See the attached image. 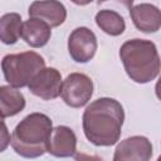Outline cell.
Returning a JSON list of instances; mask_svg holds the SVG:
<instances>
[{
    "instance_id": "6da1fadb",
    "label": "cell",
    "mask_w": 161,
    "mask_h": 161,
    "mask_svg": "<svg viewBox=\"0 0 161 161\" xmlns=\"http://www.w3.org/2000/svg\"><path fill=\"white\" fill-rule=\"evenodd\" d=\"M125 121L122 104L109 97H102L87 106L82 116L86 138L94 146H113L121 137Z\"/></svg>"
},
{
    "instance_id": "7a4b0ae2",
    "label": "cell",
    "mask_w": 161,
    "mask_h": 161,
    "mask_svg": "<svg viewBox=\"0 0 161 161\" xmlns=\"http://www.w3.org/2000/svg\"><path fill=\"white\" fill-rule=\"evenodd\" d=\"M119 58L131 80L145 84L153 80L161 69V59L153 42L131 39L119 48Z\"/></svg>"
},
{
    "instance_id": "3957f363",
    "label": "cell",
    "mask_w": 161,
    "mask_h": 161,
    "mask_svg": "<svg viewBox=\"0 0 161 161\" xmlns=\"http://www.w3.org/2000/svg\"><path fill=\"white\" fill-rule=\"evenodd\" d=\"M53 131L52 119L39 112L24 117L14 128L11 147L26 158H35L48 152V141Z\"/></svg>"
},
{
    "instance_id": "277c9868",
    "label": "cell",
    "mask_w": 161,
    "mask_h": 161,
    "mask_svg": "<svg viewBox=\"0 0 161 161\" xmlns=\"http://www.w3.org/2000/svg\"><path fill=\"white\" fill-rule=\"evenodd\" d=\"M43 68H45V60L35 52L8 54L1 60L4 78L10 86L15 88L29 86L33 78Z\"/></svg>"
},
{
    "instance_id": "5b68a950",
    "label": "cell",
    "mask_w": 161,
    "mask_h": 161,
    "mask_svg": "<svg viewBox=\"0 0 161 161\" xmlns=\"http://www.w3.org/2000/svg\"><path fill=\"white\" fill-rule=\"evenodd\" d=\"M93 94V80L84 73H70L63 80L60 97L72 108L86 106Z\"/></svg>"
},
{
    "instance_id": "8992f818",
    "label": "cell",
    "mask_w": 161,
    "mask_h": 161,
    "mask_svg": "<svg viewBox=\"0 0 161 161\" xmlns=\"http://www.w3.org/2000/svg\"><path fill=\"white\" fill-rule=\"evenodd\" d=\"M97 47L96 34L86 26L75 28L68 38V53L77 63L89 62L94 57Z\"/></svg>"
},
{
    "instance_id": "52a82bcc",
    "label": "cell",
    "mask_w": 161,
    "mask_h": 161,
    "mask_svg": "<svg viewBox=\"0 0 161 161\" xmlns=\"http://www.w3.org/2000/svg\"><path fill=\"white\" fill-rule=\"evenodd\" d=\"M62 86H63V80L60 72L53 67H48V68H43L33 78L28 88L31 94L44 101H50L60 96Z\"/></svg>"
},
{
    "instance_id": "ba28073f",
    "label": "cell",
    "mask_w": 161,
    "mask_h": 161,
    "mask_svg": "<svg viewBox=\"0 0 161 161\" xmlns=\"http://www.w3.org/2000/svg\"><path fill=\"white\" fill-rule=\"evenodd\" d=\"M152 157L151 141L145 136H132L121 141L114 150V161H148Z\"/></svg>"
},
{
    "instance_id": "9c48e42d",
    "label": "cell",
    "mask_w": 161,
    "mask_h": 161,
    "mask_svg": "<svg viewBox=\"0 0 161 161\" xmlns=\"http://www.w3.org/2000/svg\"><path fill=\"white\" fill-rule=\"evenodd\" d=\"M29 18L47 21L52 28L62 25L67 19V9L59 0H35L28 10Z\"/></svg>"
},
{
    "instance_id": "30bf717a",
    "label": "cell",
    "mask_w": 161,
    "mask_h": 161,
    "mask_svg": "<svg viewBox=\"0 0 161 161\" xmlns=\"http://www.w3.org/2000/svg\"><path fill=\"white\" fill-rule=\"evenodd\" d=\"M48 152L55 157H73L77 152V136L73 130L67 126L53 127Z\"/></svg>"
},
{
    "instance_id": "8fae6325",
    "label": "cell",
    "mask_w": 161,
    "mask_h": 161,
    "mask_svg": "<svg viewBox=\"0 0 161 161\" xmlns=\"http://www.w3.org/2000/svg\"><path fill=\"white\" fill-rule=\"evenodd\" d=\"M135 26L142 33H156L161 28V10L153 4L142 3L130 9Z\"/></svg>"
},
{
    "instance_id": "7c38bea8",
    "label": "cell",
    "mask_w": 161,
    "mask_h": 161,
    "mask_svg": "<svg viewBox=\"0 0 161 161\" xmlns=\"http://www.w3.org/2000/svg\"><path fill=\"white\" fill-rule=\"evenodd\" d=\"M52 36V26L38 18H29L23 23L21 39L33 48L44 47Z\"/></svg>"
},
{
    "instance_id": "4fadbf2b",
    "label": "cell",
    "mask_w": 161,
    "mask_h": 161,
    "mask_svg": "<svg viewBox=\"0 0 161 161\" xmlns=\"http://www.w3.org/2000/svg\"><path fill=\"white\" fill-rule=\"evenodd\" d=\"M0 106H1V118L13 117L20 113L25 108V97L18 88L13 86L0 87Z\"/></svg>"
},
{
    "instance_id": "5bb4252c",
    "label": "cell",
    "mask_w": 161,
    "mask_h": 161,
    "mask_svg": "<svg viewBox=\"0 0 161 161\" xmlns=\"http://www.w3.org/2000/svg\"><path fill=\"white\" fill-rule=\"evenodd\" d=\"M94 20L97 26L111 36H118L126 29V23L123 16L113 10H108V9L99 10L96 14Z\"/></svg>"
},
{
    "instance_id": "9a60e30c",
    "label": "cell",
    "mask_w": 161,
    "mask_h": 161,
    "mask_svg": "<svg viewBox=\"0 0 161 161\" xmlns=\"http://www.w3.org/2000/svg\"><path fill=\"white\" fill-rule=\"evenodd\" d=\"M23 21L18 13H6L0 19V39L4 44H15L21 38Z\"/></svg>"
},
{
    "instance_id": "2e32d148",
    "label": "cell",
    "mask_w": 161,
    "mask_h": 161,
    "mask_svg": "<svg viewBox=\"0 0 161 161\" xmlns=\"http://www.w3.org/2000/svg\"><path fill=\"white\" fill-rule=\"evenodd\" d=\"M108 1H116L117 4L123 5V6H125V8H127L128 10L133 6V0H98V5H102V4L108 3Z\"/></svg>"
},
{
    "instance_id": "e0dca14e",
    "label": "cell",
    "mask_w": 161,
    "mask_h": 161,
    "mask_svg": "<svg viewBox=\"0 0 161 161\" xmlns=\"http://www.w3.org/2000/svg\"><path fill=\"white\" fill-rule=\"evenodd\" d=\"M6 126H5V123L3 122V136H1V147H0V150L1 151H4L5 150V147H6V145H8V142L5 141V135H6Z\"/></svg>"
},
{
    "instance_id": "ac0fdd59",
    "label": "cell",
    "mask_w": 161,
    "mask_h": 161,
    "mask_svg": "<svg viewBox=\"0 0 161 161\" xmlns=\"http://www.w3.org/2000/svg\"><path fill=\"white\" fill-rule=\"evenodd\" d=\"M155 92H156V97L161 101V75H160L157 83H156V86H155Z\"/></svg>"
},
{
    "instance_id": "d6986e66",
    "label": "cell",
    "mask_w": 161,
    "mask_h": 161,
    "mask_svg": "<svg viewBox=\"0 0 161 161\" xmlns=\"http://www.w3.org/2000/svg\"><path fill=\"white\" fill-rule=\"evenodd\" d=\"M73 4H75V5H80V6H83V5H88V4H91L93 0H70Z\"/></svg>"
},
{
    "instance_id": "ffe728a7",
    "label": "cell",
    "mask_w": 161,
    "mask_h": 161,
    "mask_svg": "<svg viewBox=\"0 0 161 161\" xmlns=\"http://www.w3.org/2000/svg\"><path fill=\"white\" fill-rule=\"evenodd\" d=\"M158 160H161V155H160V156H158Z\"/></svg>"
}]
</instances>
